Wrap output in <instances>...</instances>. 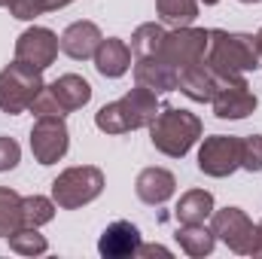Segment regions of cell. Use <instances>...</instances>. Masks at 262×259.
Wrapping results in <instances>:
<instances>
[{
	"label": "cell",
	"mask_w": 262,
	"mask_h": 259,
	"mask_svg": "<svg viewBox=\"0 0 262 259\" xmlns=\"http://www.w3.org/2000/svg\"><path fill=\"white\" fill-rule=\"evenodd\" d=\"M137 247H140V235H137V229L128 226V223L110 226L104 232V238H101V253L104 256H125V253L137 250Z\"/></svg>",
	"instance_id": "1"
}]
</instances>
